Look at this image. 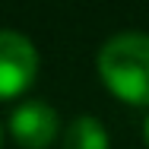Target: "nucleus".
I'll use <instances>...</instances> for the list:
<instances>
[{"label": "nucleus", "instance_id": "nucleus-1", "mask_svg": "<svg viewBox=\"0 0 149 149\" xmlns=\"http://www.w3.org/2000/svg\"><path fill=\"white\" fill-rule=\"evenodd\" d=\"M98 76L127 105H149V35L120 32L98 51Z\"/></svg>", "mask_w": 149, "mask_h": 149}, {"label": "nucleus", "instance_id": "nucleus-2", "mask_svg": "<svg viewBox=\"0 0 149 149\" xmlns=\"http://www.w3.org/2000/svg\"><path fill=\"white\" fill-rule=\"evenodd\" d=\"M38 51L22 32L0 29V98H16L35 83Z\"/></svg>", "mask_w": 149, "mask_h": 149}, {"label": "nucleus", "instance_id": "nucleus-3", "mask_svg": "<svg viewBox=\"0 0 149 149\" xmlns=\"http://www.w3.org/2000/svg\"><path fill=\"white\" fill-rule=\"evenodd\" d=\"M57 127L60 118L45 98H29L10 114V136L22 149H48L57 136Z\"/></svg>", "mask_w": 149, "mask_h": 149}, {"label": "nucleus", "instance_id": "nucleus-4", "mask_svg": "<svg viewBox=\"0 0 149 149\" xmlns=\"http://www.w3.org/2000/svg\"><path fill=\"white\" fill-rule=\"evenodd\" d=\"M108 146H111V136L105 124L92 114H79L76 120H70L63 133V149H108Z\"/></svg>", "mask_w": 149, "mask_h": 149}, {"label": "nucleus", "instance_id": "nucleus-5", "mask_svg": "<svg viewBox=\"0 0 149 149\" xmlns=\"http://www.w3.org/2000/svg\"><path fill=\"white\" fill-rule=\"evenodd\" d=\"M143 140H146V146H149V118H146V124H143Z\"/></svg>", "mask_w": 149, "mask_h": 149}, {"label": "nucleus", "instance_id": "nucleus-6", "mask_svg": "<svg viewBox=\"0 0 149 149\" xmlns=\"http://www.w3.org/2000/svg\"><path fill=\"white\" fill-rule=\"evenodd\" d=\"M0 143H3V130H0Z\"/></svg>", "mask_w": 149, "mask_h": 149}]
</instances>
